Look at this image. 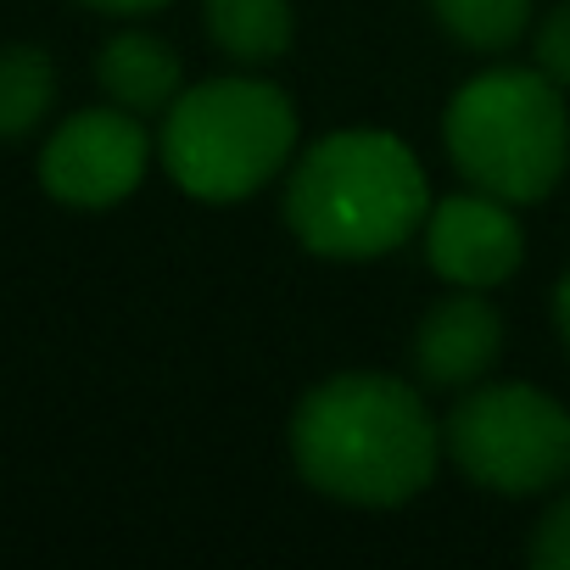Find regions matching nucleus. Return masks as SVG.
Wrapping results in <instances>:
<instances>
[{"label": "nucleus", "mask_w": 570, "mask_h": 570, "mask_svg": "<svg viewBox=\"0 0 570 570\" xmlns=\"http://www.w3.org/2000/svg\"><path fill=\"white\" fill-rule=\"evenodd\" d=\"M525 559L537 570H570V487H559V498L542 509V520L525 542Z\"/></svg>", "instance_id": "obj_13"}, {"label": "nucleus", "mask_w": 570, "mask_h": 570, "mask_svg": "<svg viewBox=\"0 0 570 570\" xmlns=\"http://www.w3.org/2000/svg\"><path fill=\"white\" fill-rule=\"evenodd\" d=\"M442 146L464 185L537 207L570 168V107L564 85L542 68H481L442 112Z\"/></svg>", "instance_id": "obj_4"}, {"label": "nucleus", "mask_w": 570, "mask_h": 570, "mask_svg": "<svg viewBox=\"0 0 570 570\" xmlns=\"http://www.w3.org/2000/svg\"><path fill=\"white\" fill-rule=\"evenodd\" d=\"M431 202L420 151L375 124L331 129L285 168V229L325 263H375L397 252L420 235Z\"/></svg>", "instance_id": "obj_2"}, {"label": "nucleus", "mask_w": 570, "mask_h": 570, "mask_svg": "<svg viewBox=\"0 0 570 570\" xmlns=\"http://www.w3.org/2000/svg\"><path fill=\"white\" fill-rule=\"evenodd\" d=\"M503 358V314L487 303V292H459L436 297L420 325H414V370L431 392H470L487 381Z\"/></svg>", "instance_id": "obj_8"}, {"label": "nucleus", "mask_w": 570, "mask_h": 570, "mask_svg": "<svg viewBox=\"0 0 570 570\" xmlns=\"http://www.w3.org/2000/svg\"><path fill=\"white\" fill-rule=\"evenodd\" d=\"M79 7L101 12V18H146V12H163L174 0H79Z\"/></svg>", "instance_id": "obj_15"}, {"label": "nucleus", "mask_w": 570, "mask_h": 570, "mask_svg": "<svg viewBox=\"0 0 570 570\" xmlns=\"http://www.w3.org/2000/svg\"><path fill=\"white\" fill-rule=\"evenodd\" d=\"M292 470L331 503L403 509L442 470V420L425 392L386 370H342L314 381L285 425Z\"/></svg>", "instance_id": "obj_1"}, {"label": "nucleus", "mask_w": 570, "mask_h": 570, "mask_svg": "<svg viewBox=\"0 0 570 570\" xmlns=\"http://www.w3.org/2000/svg\"><path fill=\"white\" fill-rule=\"evenodd\" d=\"M57 101V62L40 46H0V140H23Z\"/></svg>", "instance_id": "obj_11"}, {"label": "nucleus", "mask_w": 570, "mask_h": 570, "mask_svg": "<svg viewBox=\"0 0 570 570\" xmlns=\"http://www.w3.org/2000/svg\"><path fill=\"white\" fill-rule=\"evenodd\" d=\"M442 35L475 57H503L531 35V0H425Z\"/></svg>", "instance_id": "obj_12"}, {"label": "nucleus", "mask_w": 570, "mask_h": 570, "mask_svg": "<svg viewBox=\"0 0 570 570\" xmlns=\"http://www.w3.org/2000/svg\"><path fill=\"white\" fill-rule=\"evenodd\" d=\"M96 85L107 90L112 107H124L135 118H163L174 107V96L185 90V68H179V51L163 35L124 29V35H112L101 46Z\"/></svg>", "instance_id": "obj_9"}, {"label": "nucleus", "mask_w": 570, "mask_h": 570, "mask_svg": "<svg viewBox=\"0 0 570 570\" xmlns=\"http://www.w3.org/2000/svg\"><path fill=\"white\" fill-rule=\"evenodd\" d=\"M151 151H157V140L146 135V124L135 112H124L112 101L85 107L46 135L40 185L51 202H62L73 213H107L140 190V179L151 174Z\"/></svg>", "instance_id": "obj_6"}, {"label": "nucleus", "mask_w": 570, "mask_h": 570, "mask_svg": "<svg viewBox=\"0 0 570 570\" xmlns=\"http://www.w3.org/2000/svg\"><path fill=\"white\" fill-rule=\"evenodd\" d=\"M202 29L229 62L268 68L297 40V7L292 0H202Z\"/></svg>", "instance_id": "obj_10"}, {"label": "nucleus", "mask_w": 570, "mask_h": 570, "mask_svg": "<svg viewBox=\"0 0 570 570\" xmlns=\"http://www.w3.org/2000/svg\"><path fill=\"white\" fill-rule=\"evenodd\" d=\"M553 331H559V342H564V353H570V268H564L559 285H553Z\"/></svg>", "instance_id": "obj_16"}, {"label": "nucleus", "mask_w": 570, "mask_h": 570, "mask_svg": "<svg viewBox=\"0 0 570 570\" xmlns=\"http://www.w3.org/2000/svg\"><path fill=\"white\" fill-rule=\"evenodd\" d=\"M531 68H542L553 85L570 90V0L542 12V23L531 29Z\"/></svg>", "instance_id": "obj_14"}, {"label": "nucleus", "mask_w": 570, "mask_h": 570, "mask_svg": "<svg viewBox=\"0 0 570 570\" xmlns=\"http://www.w3.org/2000/svg\"><path fill=\"white\" fill-rule=\"evenodd\" d=\"M420 240H425V268L442 285H459V292H498L525 263L520 207L498 202L475 185L436 196L420 224Z\"/></svg>", "instance_id": "obj_7"}, {"label": "nucleus", "mask_w": 570, "mask_h": 570, "mask_svg": "<svg viewBox=\"0 0 570 570\" xmlns=\"http://www.w3.org/2000/svg\"><path fill=\"white\" fill-rule=\"evenodd\" d=\"M303 151L297 101L263 73L196 79L174 96L157 129L163 174L207 207H235L268 190Z\"/></svg>", "instance_id": "obj_3"}, {"label": "nucleus", "mask_w": 570, "mask_h": 570, "mask_svg": "<svg viewBox=\"0 0 570 570\" xmlns=\"http://www.w3.org/2000/svg\"><path fill=\"white\" fill-rule=\"evenodd\" d=\"M453 470L498 498H542L570 481V409L531 381H475L442 420Z\"/></svg>", "instance_id": "obj_5"}]
</instances>
